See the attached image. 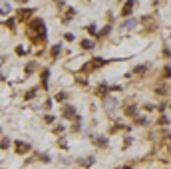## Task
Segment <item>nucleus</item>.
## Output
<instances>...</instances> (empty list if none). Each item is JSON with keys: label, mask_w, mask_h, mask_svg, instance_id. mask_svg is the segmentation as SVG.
<instances>
[{"label": "nucleus", "mask_w": 171, "mask_h": 169, "mask_svg": "<svg viewBox=\"0 0 171 169\" xmlns=\"http://www.w3.org/2000/svg\"><path fill=\"white\" fill-rule=\"evenodd\" d=\"M82 48L91 50V48H94V42H91V40H82Z\"/></svg>", "instance_id": "2"}, {"label": "nucleus", "mask_w": 171, "mask_h": 169, "mask_svg": "<svg viewBox=\"0 0 171 169\" xmlns=\"http://www.w3.org/2000/svg\"><path fill=\"white\" fill-rule=\"evenodd\" d=\"M131 8H133V4H131V2H127V4H126V6H123V12H122V14H123V16H127V14H131Z\"/></svg>", "instance_id": "3"}, {"label": "nucleus", "mask_w": 171, "mask_h": 169, "mask_svg": "<svg viewBox=\"0 0 171 169\" xmlns=\"http://www.w3.org/2000/svg\"><path fill=\"white\" fill-rule=\"evenodd\" d=\"M145 70H147V66H137L135 68V74H143Z\"/></svg>", "instance_id": "5"}, {"label": "nucleus", "mask_w": 171, "mask_h": 169, "mask_svg": "<svg viewBox=\"0 0 171 169\" xmlns=\"http://www.w3.org/2000/svg\"><path fill=\"white\" fill-rule=\"evenodd\" d=\"M157 124H159V125H167V117H165V116H161L159 120H157Z\"/></svg>", "instance_id": "6"}, {"label": "nucleus", "mask_w": 171, "mask_h": 169, "mask_svg": "<svg viewBox=\"0 0 171 169\" xmlns=\"http://www.w3.org/2000/svg\"><path fill=\"white\" fill-rule=\"evenodd\" d=\"M74 113H76V112L72 109V105H68V109H64V116L66 117H74Z\"/></svg>", "instance_id": "4"}, {"label": "nucleus", "mask_w": 171, "mask_h": 169, "mask_svg": "<svg viewBox=\"0 0 171 169\" xmlns=\"http://www.w3.org/2000/svg\"><path fill=\"white\" fill-rule=\"evenodd\" d=\"M163 74H165V78H171V68H169V66L163 68Z\"/></svg>", "instance_id": "7"}, {"label": "nucleus", "mask_w": 171, "mask_h": 169, "mask_svg": "<svg viewBox=\"0 0 171 169\" xmlns=\"http://www.w3.org/2000/svg\"><path fill=\"white\" fill-rule=\"evenodd\" d=\"M28 149H30V145H26V143H16V151H20V153H24Z\"/></svg>", "instance_id": "1"}]
</instances>
